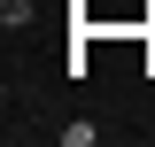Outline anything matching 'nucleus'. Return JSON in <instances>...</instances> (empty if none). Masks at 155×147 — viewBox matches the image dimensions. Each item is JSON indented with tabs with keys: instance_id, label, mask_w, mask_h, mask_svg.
<instances>
[{
	"instance_id": "nucleus-1",
	"label": "nucleus",
	"mask_w": 155,
	"mask_h": 147,
	"mask_svg": "<svg viewBox=\"0 0 155 147\" xmlns=\"http://www.w3.org/2000/svg\"><path fill=\"white\" fill-rule=\"evenodd\" d=\"M31 16H39V0H0V31H31Z\"/></svg>"
}]
</instances>
